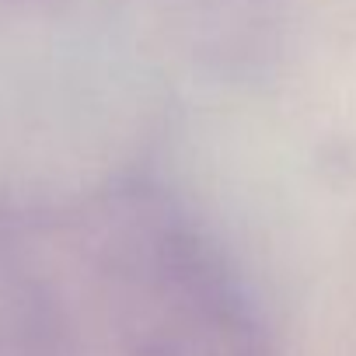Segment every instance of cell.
<instances>
[{"mask_svg":"<svg viewBox=\"0 0 356 356\" xmlns=\"http://www.w3.org/2000/svg\"><path fill=\"white\" fill-rule=\"evenodd\" d=\"M126 356H269V332L227 262L178 227L154 245L126 318Z\"/></svg>","mask_w":356,"mask_h":356,"instance_id":"1","label":"cell"}]
</instances>
